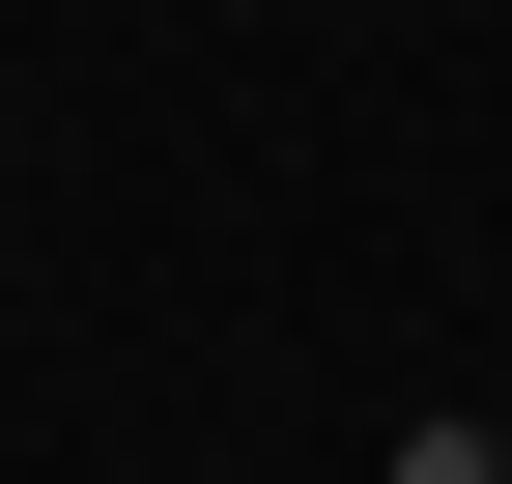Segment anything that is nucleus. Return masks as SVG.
<instances>
[{
    "mask_svg": "<svg viewBox=\"0 0 512 484\" xmlns=\"http://www.w3.org/2000/svg\"><path fill=\"white\" fill-rule=\"evenodd\" d=\"M370 484H512V428H484V399H427V428L370 456Z\"/></svg>",
    "mask_w": 512,
    "mask_h": 484,
    "instance_id": "nucleus-1",
    "label": "nucleus"
}]
</instances>
